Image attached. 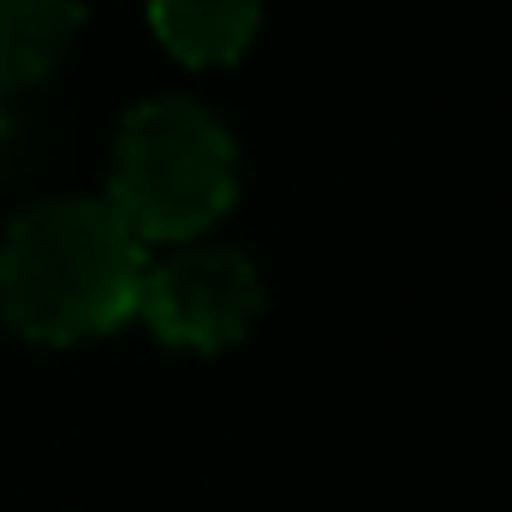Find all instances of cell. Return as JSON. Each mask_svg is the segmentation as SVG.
<instances>
[{
	"instance_id": "obj_4",
	"label": "cell",
	"mask_w": 512,
	"mask_h": 512,
	"mask_svg": "<svg viewBox=\"0 0 512 512\" xmlns=\"http://www.w3.org/2000/svg\"><path fill=\"white\" fill-rule=\"evenodd\" d=\"M149 24L179 60L221 66L245 54V42L262 24V0H149Z\"/></svg>"
},
{
	"instance_id": "obj_5",
	"label": "cell",
	"mask_w": 512,
	"mask_h": 512,
	"mask_svg": "<svg viewBox=\"0 0 512 512\" xmlns=\"http://www.w3.org/2000/svg\"><path fill=\"white\" fill-rule=\"evenodd\" d=\"M84 24V0H0V96L36 84Z\"/></svg>"
},
{
	"instance_id": "obj_2",
	"label": "cell",
	"mask_w": 512,
	"mask_h": 512,
	"mask_svg": "<svg viewBox=\"0 0 512 512\" xmlns=\"http://www.w3.org/2000/svg\"><path fill=\"white\" fill-rule=\"evenodd\" d=\"M239 197V137L197 96H143L114 131L108 203L137 239L191 245Z\"/></svg>"
},
{
	"instance_id": "obj_3",
	"label": "cell",
	"mask_w": 512,
	"mask_h": 512,
	"mask_svg": "<svg viewBox=\"0 0 512 512\" xmlns=\"http://www.w3.org/2000/svg\"><path fill=\"white\" fill-rule=\"evenodd\" d=\"M137 316L167 346L221 352L245 340L251 322L262 316V274L239 245H179L143 262Z\"/></svg>"
},
{
	"instance_id": "obj_1",
	"label": "cell",
	"mask_w": 512,
	"mask_h": 512,
	"mask_svg": "<svg viewBox=\"0 0 512 512\" xmlns=\"http://www.w3.org/2000/svg\"><path fill=\"white\" fill-rule=\"evenodd\" d=\"M143 239L108 197H42L0 233V316L30 340H90L137 310Z\"/></svg>"
}]
</instances>
